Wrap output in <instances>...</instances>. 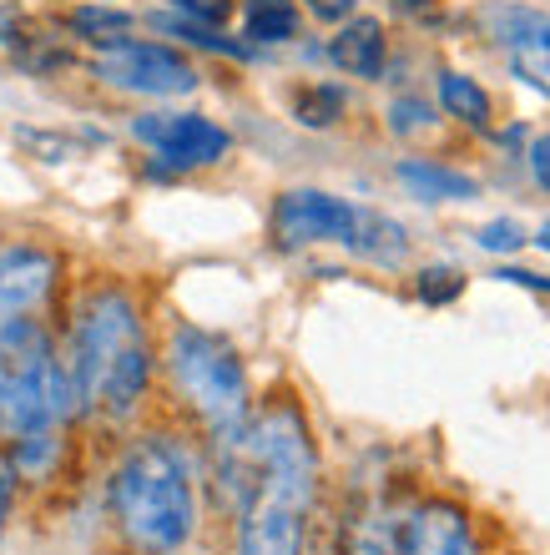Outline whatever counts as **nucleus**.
Instances as JSON below:
<instances>
[{
    "mask_svg": "<svg viewBox=\"0 0 550 555\" xmlns=\"http://www.w3.org/2000/svg\"><path fill=\"white\" fill-rule=\"evenodd\" d=\"M66 374L81 410L106 414V420L137 414L152 379V349H146L142 313L121 288H97L81 304Z\"/></svg>",
    "mask_w": 550,
    "mask_h": 555,
    "instance_id": "f257e3e1",
    "label": "nucleus"
},
{
    "mask_svg": "<svg viewBox=\"0 0 550 555\" xmlns=\"http://www.w3.org/2000/svg\"><path fill=\"white\" fill-rule=\"evenodd\" d=\"M112 520L131 551L172 555L197 530V490L188 454L167 435L137 439L112 469Z\"/></svg>",
    "mask_w": 550,
    "mask_h": 555,
    "instance_id": "f03ea898",
    "label": "nucleus"
},
{
    "mask_svg": "<svg viewBox=\"0 0 550 555\" xmlns=\"http://www.w3.org/2000/svg\"><path fill=\"white\" fill-rule=\"evenodd\" d=\"M72 410V374L56 359L41 323H0V429L15 439L46 435Z\"/></svg>",
    "mask_w": 550,
    "mask_h": 555,
    "instance_id": "7ed1b4c3",
    "label": "nucleus"
},
{
    "mask_svg": "<svg viewBox=\"0 0 550 555\" xmlns=\"http://www.w3.org/2000/svg\"><path fill=\"white\" fill-rule=\"evenodd\" d=\"M167 364L192 410L213 424L218 439H232L247 424V369L228 338L182 323L167 344Z\"/></svg>",
    "mask_w": 550,
    "mask_h": 555,
    "instance_id": "20e7f679",
    "label": "nucleus"
},
{
    "mask_svg": "<svg viewBox=\"0 0 550 555\" xmlns=\"http://www.w3.org/2000/svg\"><path fill=\"white\" fill-rule=\"evenodd\" d=\"M97 76L116 91H131V96H188L197 87L192 61L162 41L106 46L102 56H97Z\"/></svg>",
    "mask_w": 550,
    "mask_h": 555,
    "instance_id": "39448f33",
    "label": "nucleus"
},
{
    "mask_svg": "<svg viewBox=\"0 0 550 555\" xmlns=\"http://www.w3.org/2000/svg\"><path fill=\"white\" fill-rule=\"evenodd\" d=\"M363 207L344 203L323 188H289L273 203V237L278 248H314V243H338L348 248L354 243V228H359Z\"/></svg>",
    "mask_w": 550,
    "mask_h": 555,
    "instance_id": "423d86ee",
    "label": "nucleus"
},
{
    "mask_svg": "<svg viewBox=\"0 0 550 555\" xmlns=\"http://www.w3.org/2000/svg\"><path fill=\"white\" fill-rule=\"evenodd\" d=\"M314 500L289 490H253L238 520V555H304V526Z\"/></svg>",
    "mask_w": 550,
    "mask_h": 555,
    "instance_id": "0eeeda50",
    "label": "nucleus"
},
{
    "mask_svg": "<svg viewBox=\"0 0 550 555\" xmlns=\"http://www.w3.org/2000/svg\"><path fill=\"white\" fill-rule=\"evenodd\" d=\"M131 132L142 137L172 172H192V167H213L228 157L232 137L222 132L218 121L197 117V112H157V117H137Z\"/></svg>",
    "mask_w": 550,
    "mask_h": 555,
    "instance_id": "6e6552de",
    "label": "nucleus"
},
{
    "mask_svg": "<svg viewBox=\"0 0 550 555\" xmlns=\"http://www.w3.org/2000/svg\"><path fill=\"white\" fill-rule=\"evenodd\" d=\"M56 283V258L46 248H5L0 253V323L26 319Z\"/></svg>",
    "mask_w": 550,
    "mask_h": 555,
    "instance_id": "1a4fd4ad",
    "label": "nucleus"
},
{
    "mask_svg": "<svg viewBox=\"0 0 550 555\" xmlns=\"http://www.w3.org/2000/svg\"><path fill=\"white\" fill-rule=\"evenodd\" d=\"M405 555H475V535L460 505H424L409 515Z\"/></svg>",
    "mask_w": 550,
    "mask_h": 555,
    "instance_id": "9d476101",
    "label": "nucleus"
},
{
    "mask_svg": "<svg viewBox=\"0 0 550 555\" xmlns=\"http://www.w3.org/2000/svg\"><path fill=\"white\" fill-rule=\"evenodd\" d=\"M384 26L379 21H369V15H354V21H344L338 26V36L329 41V61L338 66V72L348 76H363V81H374L379 72H384Z\"/></svg>",
    "mask_w": 550,
    "mask_h": 555,
    "instance_id": "9b49d317",
    "label": "nucleus"
},
{
    "mask_svg": "<svg viewBox=\"0 0 550 555\" xmlns=\"http://www.w3.org/2000/svg\"><path fill=\"white\" fill-rule=\"evenodd\" d=\"M399 182L414 197H424V203H470L475 197V177L455 172V167H439V162H420V157L399 162Z\"/></svg>",
    "mask_w": 550,
    "mask_h": 555,
    "instance_id": "f8f14e48",
    "label": "nucleus"
},
{
    "mask_svg": "<svg viewBox=\"0 0 550 555\" xmlns=\"http://www.w3.org/2000/svg\"><path fill=\"white\" fill-rule=\"evenodd\" d=\"M348 253H359V258H369V263H379V268H399V263H405V253H409V233L394 218H384V212H369V207H363Z\"/></svg>",
    "mask_w": 550,
    "mask_h": 555,
    "instance_id": "ddd939ff",
    "label": "nucleus"
},
{
    "mask_svg": "<svg viewBox=\"0 0 550 555\" xmlns=\"http://www.w3.org/2000/svg\"><path fill=\"white\" fill-rule=\"evenodd\" d=\"M439 106H445L449 117L470 121L475 132H485V127H490V91L479 87L475 76H464V72H439Z\"/></svg>",
    "mask_w": 550,
    "mask_h": 555,
    "instance_id": "4468645a",
    "label": "nucleus"
},
{
    "mask_svg": "<svg viewBox=\"0 0 550 555\" xmlns=\"http://www.w3.org/2000/svg\"><path fill=\"white\" fill-rule=\"evenodd\" d=\"M243 36L258 46L293 41V36H298V11H293V0H247Z\"/></svg>",
    "mask_w": 550,
    "mask_h": 555,
    "instance_id": "2eb2a0df",
    "label": "nucleus"
},
{
    "mask_svg": "<svg viewBox=\"0 0 550 555\" xmlns=\"http://www.w3.org/2000/svg\"><path fill=\"white\" fill-rule=\"evenodd\" d=\"M72 30L81 36V41H91V46H121V41H131V15L127 11H116V5H81V11H72Z\"/></svg>",
    "mask_w": 550,
    "mask_h": 555,
    "instance_id": "dca6fc26",
    "label": "nucleus"
},
{
    "mask_svg": "<svg viewBox=\"0 0 550 555\" xmlns=\"http://www.w3.org/2000/svg\"><path fill=\"white\" fill-rule=\"evenodd\" d=\"M152 26L162 36H177V41H188V46L218 51V56H247V41H228V36H218V26H197V21H188V15H177V11H157Z\"/></svg>",
    "mask_w": 550,
    "mask_h": 555,
    "instance_id": "f3484780",
    "label": "nucleus"
},
{
    "mask_svg": "<svg viewBox=\"0 0 550 555\" xmlns=\"http://www.w3.org/2000/svg\"><path fill=\"white\" fill-rule=\"evenodd\" d=\"M293 112H298V121H304V127H333V121L344 117V91L329 87V81L304 87V91H298V102H293Z\"/></svg>",
    "mask_w": 550,
    "mask_h": 555,
    "instance_id": "a211bd4d",
    "label": "nucleus"
},
{
    "mask_svg": "<svg viewBox=\"0 0 550 555\" xmlns=\"http://www.w3.org/2000/svg\"><path fill=\"white\" fill-rule=\"evenodd\" d=\"M460 288H464V273H455V268H424L420 273L424 304H449V298H460Z\"/></svg>",
    "mask_w": 550,
    "mask_h": 555,
    "instance_id": "6ab92c4d",
    "label": "nucleus"
},
{
    "mask_svg": "<svg viewBox=\"0 0 550 555\" xmlns=\"http://www.w3.org/2000/svg\"><path fill=\"white\" fill-rule=\"evenodd\" d=\"M485 253H515L525 243V233H521V222H510V218H500V222H485L479 228V237H475Z\"/></svg>",
    "mask_w": 550,
    "mask_h": 555,
    "instance_id": "aec40b11",
    "label": "nucleus"
},
{
    "mask_svg": "<svg viewBox=\"0 0 550 555\" xmlns=\"http://www.w3.org/2000/svg\"><path fill=\"white\" fill-rule=\"evenodd\" d=\"M177 15H188V21H197V26H222L232 15V0H167Z\"/></svg>",
    "mask_w": 550,
    "mask_h": 555,
    "instance_id": "412c9836",
    "label": "nucleus"
},
{
    "mask_svg": "<svg viewBox=\"0 0 550 555\" xmlns=\"http://www.w3.org/2000/svg\"><path fill=\"white\" fill-rule=\"evenodd\" d=\"M424 121H430V106H424L420 96H399V102H394V127H399V132H414Z\"/></svg>",
    "mask_w": 550,
    "mask_h": 555,
    "instance_id": "4be33fe9",
    "label": "nucleus"
},
{
    "mask_svg": "<svg viewBox=\"0 0 550 555\" xmlns=\"http://www.w3.org/2000/svg\"><path fill=\"white\" fill-rule=\"evenodd\" d=\"M530 177L550 192V137H536V142H530Z\"/></svg>",
    "mask_w": 550,
    "mask_h": 555,
    "instance_id": "5701e85b",
    "label": "nucleus"
},
{
    "mask_svg": "<svg viewBox=\"0 0 550 555\" xmlns=\"http://www.w3.org/2000/svg\"><path fill=\"white\" fill-rule=\"evenodd\" d=\"M500 283H521V288H536V293H550V278H540V273H525V268H500Z\"/></svg>",
    "mask_w": 550,
    "mask_h": 555,
    "instance_id": "b1692460",
    "label": "nucleus"
},
{
    "mask_svg": "<svg viewBox=\"0 0 550 555\" xmlns=\"http://www.w3.org/2000/svg\"><path fill=\"white\" fill-rule=\"evenodd\" d=\"M308 11L323 15V21H348V11H354V0H308Z\"/></svg>",
    "mask_w": 550,
    "mask_h": 555,
    "instance_id": "393cba45",
    "label": "nucleus"
},
{
    "mask_svg": "<svg viewBox=\"0 0 550 555\" xmlns=\"http://www.w3.org/2000/svg\"><path fill=\"white\" fill-rule=\"evenodd\" d=\"M11 500H15L11 475H0V530H5V520H11Z\"/></svg>",
    "mask_w": 550,
    "mask_h": 555,
    "instance_id": "a878e982",
    "label": "nucleus"
},
{
    "mask_svg": "<svg viewBox=\"0 0 550 555\" xmlns=\"http://www.w3.org/2000/svg\"><path fill=\"white\" fill-rule=\"evenodd\" d=\"M536 243H540V248H546V253H550V218H546V222H540V233H536Z\"/></svg>",
    "mask_w": 550,
    "mask_h": 555,
    "instance_id": "bb28decb",
    "label": "nucleus"
},
{
    "mask_svg": "<svg viewBox=\"0 0 550 555\" xmlns=\"http://www.w3.org/2000/svg\"><path fill=\"white\" fill-rule=\"evenodd\" d=\"M405 5H430V0H405Z\"/></svg>",
    "mask_w": 550,
    "mask_h": 555,
    "instance_id": "cd10ccee",
    "label": "nucleus"
},
{
    "mask_svg": "<svg viewBox=\"0 0 550 555\" xmlns=\"http://www.w3.org/2000/svg\"><path fill=\"white\" fill-rule=\"evenodd\" d=\"M102 5H112V0H102Z\"/></svg>",
    "mask_w": 550,
    "mask_h": 555,
    "instance_id": "c85d7f7f",
    "label": "nucleus"
}]
</instances>
